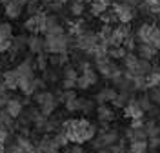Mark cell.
Masks as SVG:
<instances>
[{
    "label": "cell",
    "instance_id": "40",
    "mask_svg": "<svg viewBox=\"0 0 160 153\" xmlns=\"http://www.w3.org/2000/svg\"><path fill=\"white\" fill-rule=\"evenodd\" d=\"M66 153H84V150H82L80 144H75V146H71V148H66Z\"/></svg>",
    "mask_w": 160,
    "mask_h": 153
},
{
    "label": "cell",
    "instance_id": "17",
    "mask_svg": "<svg viewBox=\"0 0 160 153\" xmlns=\"http://www.w3.org/2000/svg\"><path fill=\"white\" fill-rule=\"evenodd\" d=\"M151 69H153V64H151V60H146V59H140L137 60V64L133 66V69H128V71H131L133 75H140V77H148L151 73Z\"/></svg>",
    "mask_w": 160,
    "mask_h": 153
},
{
    "label": "cell",
    "instance_id": "33",
    "mask_svg": "<svg viewBox=\"0 0 160 153\" xmlns=\"http://www.w3.org/2000/svg\"><path fill=\"white\" fill-rule=\"evenodd\" d=\"M149 44H153L160 51V28L158 26H153V31H151V37H149Z\"/></svg>",
    "mask_w": 160,
    "mask_h": 153
},
{
    "label": "cell",
    "instance_id": "11",
    "mask_svg": "<svg viewBox=\"0 0 160 153\" xmlns=\"http://www.w3.org/2000/svg\"><path fill=\"white\" fill-rule=\"evenodd\" d=\"M122 110H124V117L129 119V120H133V119H142L144 117V110L140 108V104L137 102V97H131L129 102Z\"/></svg>",
    "mask_w": 160,
    "mask_h": 153
},
{
    "label": "cell",
    "instance_id": "21",
    "mask_svg": "<svg viewBox=\"0 0 160 153\" xmlns=\"http://www.w3.org/2000/svg\"><path fill=\"white\" fill-rule=\"evenodd\" d=\"M151 31H153V24L149 22H144V24H140L138 29H137V40L138 42H149V37H151Z\"/></svg>",
    "mask_w": 160,
    "mask_h": 153
},
{
    "label": "cell",
    "instance_id": "46",
    "mask_svg": "<svg viewBox=\"0 0 160 153\" xmlns=\"http://www.w3.org/2000/svg\"><path fill=\"white\" fill-rule=\"evenodd\" d=\"M0 68H2V62H0Z\"/></svg>",
    "mask_w": 160,
    "mask_h": 153
},
{
    "label": "cell",
    "instance_id": "24",
    "mask_svg": "<svg viewBox=\"0 0 160 153\" xmlns=\"http://www.w3.org/2000/svg\"><path fill=\"white\" fill-rule=\"evenodd\" d=\"M131 97H133L131 91H118L117 93V97L111 100V106H113V108H124V106L129 102Z\"/></svg>",
    "mask_w": 160,
    "mask_h": 153
},
{
    "label": "cell",
    "instance_id": "36",
    "mask_svg": "<svg viewBox=\"0 0 160 153\" xmlns=\"http://www.w3.org/2000/svg\"><path fill=\"white\" fill-rule=\"evenodd\" d=\"M97 110V104L89 99H84V104H82V113H86V115H89Z\"/></svg>",
    "mask_w": 160,
    "mask_h": 153
},
{
    "label": "cell",
    "instance_id": "14",
    "mask_svg": "<svg viewBox=\"0 0 160 153\" xmlns=\"http://www.w3.org/2000/svg\"><path fill=\"white\" fill-rule=\"evenodd\" d=\"M4 110L9 113L13 119H18L22 111H24V100H20L18 97H9V100L4 106Z\"/></svg>",
    "mask_w": 160,
    "mask_h": 153
},
{
    "label": "cell",
    "instance_id": "3",
    "mask_svg": "<svg viewBox=\"0 0 160 153\" xmlns=\"http://www.w3.org/2000/svg\"><path fill=\"white\" fill-rule=\"evenodd\" d=\"M33 99H35V104L38 106V110L42 115H46V117H49L55 113L57 110V106H58V99H57V95L53 91H48V89H40L33 95Z\"/></svg>",
    "mask_w": 160,
    "mask_h": 153
},
{
    "label": "cell",
    "instance_id": "13",
    "mask_svg": "<svg viewBox=\"0 0 160 153\" xmlns=\"http://www.w3.org/2000/svg\"><path fill=\"white\" fill-rule=\"evenodd\" d=\"M37 153H60V148L55 144L53 137H49V133H48V135H44L38 140V144H37Z\"/></svg>",
    "mask_w": 160,
    "mask_h": 153
},
{
    "label": "cell",
    "instance_id": "20",
    "mask_svg": "<svg viewBox=\"0 0 160 153\" xmlns=\"http://www.w3.org/2000/svg\"><path fill=\"white\" fill-rule=\"evenodd\" d=\"M126 139L128 140H148V133L144 130V126L142 128H128V131H126Z\"/></svg>",
    "mask_w": 160,
    "mask_h": 153
},
{
    "label": "cell",
    "instance_id": "38",
    "mask_svg": "<svg viewBox=\"0 0 160 153\" xmlns=\"http://www.w3.org/2000/svg\"><path fill=\"white\" fill-rule=\"evenodd\" d=\"M77 79H62V89H75Z\"/></svg>",
    "mask_w": 160,
    "mask_h": 153
},
{
    "label": "cell",
    "instance_id": "9",
    "mask_svg": "<svg viewBox=\"0 0 160 153\" xmlns=\"http://www.w3.org/2000/svg\"><path fill=\"white\" fill-rule=\"evenodd\" d=\"M95 66H97V71L100 75H104V77H108V79H111V75L120 69L118 66L113 62V59H111L109 55L102 57V59H95Z\"/></svg>",
    "mask_w": 160,
    "mask_h": 153
},
{
    "label": "cell",
    "instance_id": "12",
    "mask_svg": "<svg viewBox=\"0 0 160 153\" xmlns=\"http://www.w3.org/2000/svg\"><path fill=\"white\" fill-rule=\"evenodd\" d=\"M135 49H137V55L140 59H146V60H153V59L158 57V49L149 42H137Z\"/></svg>",
    "mask_w": 160,
    "mask_h": 153
},
{
    "label": "cell",
    "instance_id": "45",
    "mask_svg": "<svg viewBox=\"0 0 160 153\" xmlns=\"http://www.w3.org/2000/svg\"><path fill=\"white\" fill-rule=\"evenodd\" d=\"M151 2H158V4H160V0H151Z\"/></svg>",
    "mask_w": 160,
    "mask_h": 153
},
{
    "label": "cell",
    "instance_id": "30",
    "mask_svg": "<svg viewBox=\"0 0 160 153\" xmlns=\"http://www.w3.org/2000/svg\"><path fill=\"white\" fill-rule=\"evenodd\" d=\"M137 102L140 104V108L144 110V113H146V111H149L151 108H153V100L149 99V95H148V93H144V95L137 97Z\"/></svg>",
    "mask_w": 160,
    "mask_h": 153
},
{
    "label": "cell",
    "instance_id": "16",
    "mask_svg": "<svg viewBox=\"0 0 160 153\" xmlns=\"http://www.w3.org/2000/svg\"><path fill=\"white\" fill-rule=\"evenodd\" d=\"M28 49H29L33 55L44 53V51H46V40H44L40 35H31V37H28Z\"/></svg>",
    "mask_w": 160,
    "mask_h": 153
},
{
    "label": "cell",
    "instance_id": "19",
    "mask_svg": "<svg viewBox=\"0 0 160 153\" xmlns=\"http://www.w3.org/2000/svg\"><path fill=\"white\" fill-rule=\"evenodd\" d=\"M89 13L93 17H100L104 11H108L109 8V0H91L89 2Z\"/></svg>",
    "mask_w": 160,
    "mask_h": 153
},
{
    "label": "cell",
    "instance_id": "1",
    "mask_svg": "<svg viewBox=\"0 0 160 153\" xmlns=\"http://www.w3.org/2000/svg\"><path fill=\"white\" fill-rule=\"evenodd\" d=\"M60 131L66 133L69 142L84 144V142H91L98 130H97V124H93L89 119L82 117V119H66V120H62Z\"/></svg>",
    "mask_w": 160,
    "mask_h": 153
},
{
    "label": "cell",
    "instance_id": "2",
    "mask_svg": "<svg viewBox=\"0 0 160 153\" xmlns=\"http://www.w3.org/2000/svg\"><path fill=\"white\" fill-rule=\"evenodd\" d=\"M46 51L51 55L66 53L71 44L77 46V37H71L69 33H58V35H46Z\"/></svg>",
    "mask_w": 160,
    "mask_h": 153
},
{
    "label": "cell",
    "instance_id": "31",
    "mask_svg": "<svg viewBox=\"0 0 160 153\" xmlns=\"http://www.w3.org/2000/svg\"><path fill=\"white\" fill-rule=\"evenodd\" d=\"M69 13L73 17H82L84 15V2H77V0H73L69 6Z\"/></svg>",
    "mask_w": 160,
    "mask_h": 153
},
{
    "label": "cell",
    "instance_id": "26",
    "mask_svg": "<svg viewBox=\"0 0 160 153\" xmlns=\"http://www.w3.org/2000/svg\"><path fill=\"white\" fill-rule=\"evenodd\" d=\"M144 130H146V133H148V139H151V137H158L160 135V126H158V122H157L155 119L144 122Z\"/></svg>",
    "mask_w": 160,
    "mask_h": 153
},
{
    "label": "cell",
    "instance_id": "10",
    "mask_svg": "<svg viewBox=\"0 0 160 153\" xmlns=\"http://www.w3.org/2000/svg\"><path fill=\"white\" fill-rule=\"evenodd\" d=\"M15 69H17V75H18V82L20 80H28V79H33V77H35V71H37V68H35V60H33V59H24Z\"/></svg>",
    "mask_w": 160,
    "mask_h": 153
},
{
    "label": "cell",
    "instance_id": "39",
    "mask_svg": "<svg viewBox=\"0 0 160 153\" xmlns=\"http://www.w3.org/2000/svg\"><path fill=\"white\" fill-rule=\"evenodd\" d=\"M8 139H9V128H6L4 124H0V142L6 144Z\"/></svg>",
    "mask_w": 160,
    "mask_h": 153
},
{
    "label": "cell",
    "instance_id": "47",
    "mask_svg": "<svg viewBox=\"0 0 160 153\" xmlns=\"http://www.w3.org/2000/svg\"><path fill=\"white\" fill-rule=\"evenodd\" d=\"M158 126H160V124H158Z\"/></svg>",
    "mask_w": 160,
    "mask_h": 153
},
{
    "label": "cell",
    "instance_id": "15",
    "mask_svg": "<svg viewBox=\"0 0 160 153\" xmlns=\"http://www.w3.org/2000/svg\"><path fill=\"white\" fill-rule=\"evenodd\" d=\"M97 119H98L100 122H111L113 119H115V111H113V106H109L108 102L106 104H98L97 106Z\"/></svg>",
    "mask_w": 160,
    "mask_h": 153
},
{
    "label": "cell",
    "instance_id": "6",
    "mask_svg": "<svg viewBox=\"0 0 160 153\" xmlns=\"http://www.w3.org/2000/svg\"><path fill=\"white\" fill-rule=\"evenodd\" d=\"M118 142V131L117 130H104L100 131L98 135H95V139L91 140L93 148L98 150V148H104V146H113V144Z\"/></svg>",
    "mask_w": 160,
    "mask_h": 153
},
{
    "label": "cell",
    "instance_id": "35",
    "mask_svg": "<svg viewBox=\"0 0 160 153\" xmlns=\"http://www.w3.org/2000/svg\"><path fill=\"white\" fill-rule=\"evenodd\" d=\"M148 95H149V99L153 100V104H158L160 106V86H153L148 89Z\"/></svg>",
    "mask_w": 160,
    "mask_h": 153
},
{
    "label": "cell",
    "instance_id": "43",
    "mask_svg": "<svg viewBox=\"0 0 160 153\" xmlns=\"http://www.w3.org/2000/svg\"><path fill=\"white\" fill-rule=\"evenodd\" d=\"M55 2H57V4H60V6H62V8H64V6H66V4H68V2H69V0H55Z\"/></svg>",
    "mask_w": 160,
    "mask_h": 153
},
{
    "label": "cell",
    "instance_id": "32",
    "mask_svg": "<svg viewBox=\"0 0 160 153\" xmlns=\"http://www.w3.org/2000/svg\"><path fill=\"white\" fill-rule=\"evenodd\" d=\"M0 38H13V26L9 22L0 24Z\"/></svg>",
    "mask_w": 160,
    "mask_h": 153
},
{
    "label": "cell",
    "instance_id": "44",
    "mask_svg": "<svg viewBox=\"0 0 160 153\" xmlns=\"http://www.w3.org/2000/svg\"><path fill=\"white\" fill-rule=\"evenodd\" d=\"M42 2H48V4H49V2H53V0H42Z\"/></svg>",
    "mask_w": 160,
    "mask_h": 153
},
{
    "label": "cell",
    "instance_id": "34",
    "mask_svg": "<svg viewBox=\"0 0 160 153\" xmlns=\"http://www.w3.org/2000/svg\"><path fill=\"white\" fill-rule=\"evenodd\" d=\"M98 18H100L102 22H104V24H111V22H118V18H117V15H115V11H113V9L104 11V13L100 15Z\"/></svg>",
    "mask_w": 160,
    "mask_h": 153
},
{
    "label": "cell",
    "instance_id": "37",
    "mask_svg": "<svg viewBox=\"0 0 160 153\" xmlns=\"http://www.w3.org/2000/svg\"><path fill=\"white\" fill-rule=\"evenodd\" d=\"M13 38H0V53H8L11 49Z\"/></svg>",
    "mask_w": 160,
    "mask_h": 153
},
{
    "label": "cell",
    "instance_id": "25",
    "mask_svg": "<svg viewBox=\"0 0 160 153\" xmlns=\"http://www.w3.org/2000/svg\"><path fill=\"white\" fill-rule=\"evenodd\" d=\"M82 104H84V97H77V99H73V100L64 102V106H66V111H68V113L82 111Z\"/></svg>",
    "mask_w": 160,
    "mask_h": 153
},
{
    "label": "cell",
    "instance_id": "27",
    "mask_svg": "<svg viewBox=\"0 0 160 153\" xmlns=\"http://www.w3.org/2000/svg\"><path fill=\"white\" fill-rule=\"evenodd\" d=\"M126 53H128V49L124 46H109V51H108V55L113 60H122L126 57Z\"/></svg>",
    "mask_w": 160,
    "mask_h": 153
},
{
    "label": "cell",
    "instance_id": "41",
    "mask_svg": "<svg viewBox=\"0 0 160 153\" xmlns=\"http://www.w3.org/2000/svg\"><path fill=\"white\" fill-rule=\"evenodd\" d=\"M144 126V120L142 119H133L131 120V128H142Z\"/></svg>",
    "mask_w": 160,
    "mask_h": 153
},
{
    "label": "cell",
    "instance_id": "4",
    "mask_svg": "<svg viewBox=\"0 0 160 153\" xmlns=\"http://www.w3.org/2000/svg\"><path fill=\"white\" fill-rule=\"evenodd\" d=\"M97 46H98V33H93V31L86 29L80 35H77V48L82 49L86 55L93 57V51H95Z\"/></svg>",
    "mask_w": 160,
    "mask_h": 153
},
{
    "label": "cell",
    "instance_id": "18",
    "mask_svg": "<svg viewBox=\"0 0 160 153\" xmlns=\"http://www.w3.org/2000/svg\"><path fill=\"white\" fill-rule=\"evenodd\" d=\"M2 77H4V84H6V88L9 91L18 89V75H17V69L15 68L13 69H6V71L2 73Z\"/></svg>",
    "mask_w": 160,
    "mask_h": 153
},
{
    "label": "cell",
    "instance_id": "7",
    "mask_svg": "<svg viewBox=\"0 0 160 153\" xmlns=\"http://www.w3.org/2000/svg\"><path fill=\"white\" fill-rule=\"evenodd\" d=\"M26 4H28V0H8L4 4V15L9 20H17L26 11Z\"/></svg>",
    "mask_w": 160,
    "mask_h": 153
},
{
    "label": "cell",
    "instance_id": "23",
    "mask_svg": "<svg viewBox=\"0 0 160 153\" xmlns=\"http://www.w3.org/2000/svg\"><path fill=\"white\" fill-rule=\"evenodd\" d=\"M149 144L148 140H131L128 146V153H148Z\"/></svg>",
    "mask_w": 160,
    "mask_h": 153
},
{
    "label": "cell",
    "instance_id": "28",
    "mask_svg": "<svg viewBox=\"0 0 160 153\" xmlns=\"http://www.w3.org/2000/svg\"><path fill=\"white\" fill-rule=\"evenodd\" d=\"M35 68H37L38 71L48 69V68H49V57H48L46 53H38V55H35Z\"/></svg>",
    "mask_w": 160,
    "mask_h": 153
},
{
    "label": "cell",
    "instance_id": "29",
    "mask_svg": "<svg viewBox=\"0 0 160 153\" xmlns=\"http://www.w3.org/2000/svg\"><path fill=\"white\" fill-rule=\"evenodd\" d=\"M53 140H55V144L58 146L60 150H62V148H68V144H69V139L66 137V133H64V131L53 133Z\"/></svg>",
    "mask_w": 160,
    "mask_h": 153
},
{
    "label": "cell",
    "instance_id": "22",
    "mask_svg": "<svg viewBox=\"0 0 160 153\" xmlns=\"http://www.w3.org/2000/svg\"><path fill=\"white\" fill-rule=\"evenodd\" d=\"M117 89L115 88H104L102 91H98V95L95 97V100L98 102V104H106V102H111L115 97H117Z\"/></svg>",
    "mask_w": 160,
    "mask_h": 153
},
{
    "label": "cell",
    "instance_id": "8",
    "mask_svg": "<svg viewBox=\"0 0 160 153\" xmlns=\"http://www.w3.org/2000/svg\"><path fill=\"white\" fill-rule=\"evenodd\" d=\"M113 11H115V15H117V18H118L120 24H129L135 18V8L129 6V4H126V2L113 4Z\"/></svg>",
    "mask_w": 160,
    "mask_h": 153
},
{
    "label": "cell",
    "instance_id": "5",
    "mask_svg": "<svg viewBox=\"0 0 160 153\" xmlns=\"http://www.w3.org/2000/svg\"><path fill=\"white\" fill-rule=\"evenodd\" d=\"M46 17H48V13H44V11H38V13L31 15L29 18L24 22L26 31H29L31 35H40V33H44V28H46Z\"/></svg>",
    "mask_w": 160,
    "mask_h": 153
},
{
    "label": "cell",
    "instance_id": "42",
    "mask_svg": "<svg viewBox=\"0 0 160 153\" xmlns=\"http://www.w3.org/2000/svg\"><path fill=\"white\" fill-rule=\"evenodd\" d=\"M124 2H126V4H129V6H133V8H135V6H138V4L142 2V0H124Z\"/></svg>",
    "mask_w": 160,
    "mask_h": 153
}]
</instances>
